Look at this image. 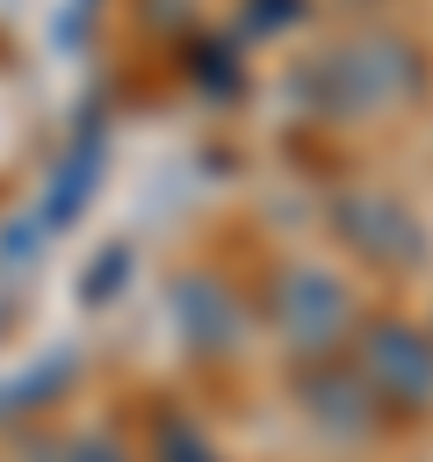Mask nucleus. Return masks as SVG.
<instances>
[{
  "instance_id": "obj_1",
  "label": "nucleus",
  "mask_w": 433,
  "mask_h": 462,
  "mask_svg": "<svg viewBox=\"0 0 433 462\" xmlns=\"http://www.w3.org/2000/svg\"><path fill=\"white\" fill-rule=\"evenodd\" d=\"M411 79H419V65H411V43H397V36H361V43H339L325 58V101L339 116L390 108L411 94Z\"/></svg>"
},
{
  "instance_id": "obj_2",
  "label": "nucleus",
  "mask_w": 433,
  "mask_h": 462,
  "mask_svg": "<svg viewBox=\"0 0 433 462\" xmlns=\"http://www.w3.org/2000/svg\"><path fill=\"white\" fill-rule=\"evenodd\" d=\"M361 375H368V397L419 411L433 404V339H419L411 325H375L361 346Z\"/></svg>"
},
{
  "instance_id": "obj_3",
  "label": "nucleus",
  "mask_w": 433,
  "mask_h": 462,
  "mask_svg": "<svg viewBox=\"0 0 433 462\" xmlns=\"http://www.w3.org/2000/svg\"><path fill=\"white\" fill-rule=\"evenodd\" d=\"M274 318H281V332H289L296 354H325V346L346 332V296H339L332 274H318V267H289L281 289H274Z\"/></svg>"
},
{
  "instance_id": "obj_4",
  "label": "nucleus",
  "mask_w": 433,
  "mask_h": 462,
  "mask_svg": "<svg viewBox=\"0 0 433 462\" xmlns=\"http://www.w3.org/2000/svg\"><path fill=\"white\" fill-rule=\"evenodd\" d=\"M51 455H58V462H123L108 440H65V448H51Z\"/></svg>"
}]
</instances>
